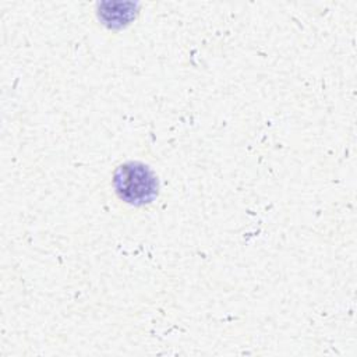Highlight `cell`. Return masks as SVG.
Instances as JSON below:
<instances>
[{
  "mask_svg": "<svg viewBox=\"0 0 357 357\" xmlns=\"http://www.w3.org/2000/svg\"><path fill=\"white\" fill-rule=\"evenodd\" d=\"M114 187L121 199L128 204L142 205L156 195V178L141 163H126L114 174Z\"/></svg>",
  "mask_w": 357,
  "mask_h": 357,
  "instance_id": "6da1fadb",
  "label": "cell"
}]
</instances>
